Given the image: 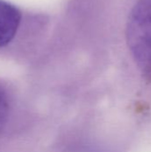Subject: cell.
I'll return each instance as SVG.
<instances>
[{"label":"cell","mask_w":151,"mask_h":152,"mask_svg":"<svg viewBox=\"0 0 151 152\" xmlns=\"http://www.w3.org/2000/svg\"><path fill=\"white\" fill-rule=\"evenodd\" d=\"M126 40L136 65L151 83V0H140L132 10Z\"/></svg>","instance_id":"6da1fadb"},{"label":"cell","mask_w":151,"mask_h":152,"mask_svg":"<svg viewBox=\"0 0 151 152\" xmlns=\"http://www.w3.org/2000/svg\"><path fill=\"white\" fill-rule=\"evenodd\" d=\"M21 20L20 12L12 4L0 0V47L15 37Z\"/></svg>","instance_id":"7a4b0ae2"},{"label":"cell","mask_w":151,"mask_h":152,"mask_svg":"<svg viewBox=\"0 0 151 152\" xmlns=\"http://www.w3.org/2000/svg\"><path fill=\"white\" fill-rule=\"evenodd\" d=\"M9 117V100L8 96L0 86V131L5 126Z\"/></svg>","instance_id":"3957f363"}]
</instances>
